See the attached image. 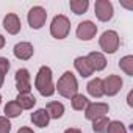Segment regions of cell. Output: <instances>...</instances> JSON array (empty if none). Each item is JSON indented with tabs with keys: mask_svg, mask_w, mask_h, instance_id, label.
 Segmentation results:
<instances>
[{
	"mask_svg": "<svg viewBox=\"0 0 133 133\" xmlns=\"http://www.w3.org/2000/svg\"><path fill=\"white\" fill-rule=\"evenodd\" d=\"M10 59L8 58H3V56H0V88H2L3 82H5V75L8 74L10 71Z\"/></svg>",
	"mask_w": 133,
	"mask_h": 133,
	"instance_id": "cell-24",
	"label": "cell"
},
{
	"mask_svg": "<svg viewBox=\"0 0 133 133\" xmlns=\"http://www.w3.org/2000/svg\"><path fill=\"white\" fill-rule=\"evenodd\" d=\"M69 6H71L72 13H75L77 16H80V14L86 13V10L89 6V2H88V0H71Z\"/></svg>",
	"mask_w": 133,
	"mask_h": 133,
	"instance_id": "cell-19",
	"label": "cell"
},
{
	"mask_svg": "<svg viewBox=\"0 0 133 133\" xmlns=\"http://www.w3.org/2000/svg\"><path fill=\"white\" fill-rule=\"evenodd\" d=\"M86 89H88V94L89 96H92V97H96V99H99V97H102L103 96V88H102V80L100 78H92L88 85H86Z\"/></svg>",
	"mask_w": 133,
	"mask_h": 133,
	"instance_id": "cell-16",
	"label": "cell"
},
{
	"mask_svg": "<svg viewBox=\"0 0 133 133\" xmlns=\"http://www.w3.org/2000/svg\"><path fill=\"white\" fill-rule=\"evenodd\" d=\"M71 103H72V108H74L75 111H82V110H85V108L88 107L89 100H88L83 94H75V96L71 99Z\"/></svg>",
	"mask_w": 133,
	"mask_h": 133,
	"instance_id": "cell-20",
	"label": "cell"
},
{
	"mask_svg": "<svg viewBox=\"0 0 133 133\" xmlns=\"http://www.w3.org/2000/svg\"><path fill=\"white\" fill-rule=\"evenodd\" d=\"M0 103H2V96H0Z\"/></svg>",
	"mask_w": 133,
	"mask_h": 133,
	"instance_id": "cell-31",
	"label": "cell"
},
{
	"mask_svg": "<svg viewBox=\"0 0 133 133\" xmlns=\"http://www.w3.org/2000/svg\"><path fill=\"white\" fill-rule=\"evenodd\" d=\"M94 13H96V16H97L99 21L107 22L114 14L113 3L110 2V0H97V2L94 3Z\"/></svg>",
	"mask_w": 133,
	"mask_h": 133,
	"instance_id": "cell-6",
	"label": "cell"
},
{
	"mask_svg": "<svg viewBox=\"0 0 133 133\" xmlns=\"http://www.w3.org/2000/svg\"><path fill=\"white\" fill-rule=\"evenodd\" d=\"M13 53H14V56H16L17 59L27 61V59H30V58L33 56L35 49H33V45H31L30 42H19V44L14 45Z\"/></svg>",
	"mask_w": 133,
	"mask_h": 133,
	"instance_id": "cell-11",
	"label": "cell"
},
{
	"mask_svg": "<svg viewBox=\"0 0 133 133\" xmlns=\"http://www.w3.org/2000/svg\"><path fill=\"white\" fill-rule=\"evenodd\" d=\"M22 114V108L16 103V100L8 102L5 105V117H19Z\"/></svg>",
	"mask_w": 133,
	"mask_h": 133,
	"instance_id": "cell-21",
	"label": "cell"
},
{
	"mask_svg": "<svg viewBox=\"0 0 133 133\" xmlns=\"http://www.w3.org/2000/svg\"><path fill=\"white\" fill-rule=\"evenodd\" d=\"M58 89V94L66 97V99H72L75 94H78V83H77V78L75 75L71 72V71H66L61 78L58 80V85L55 88V91Z\"/></svg>",
	"mask_w": 133,
	"mask_h": 133,
	"instance_id": "cell-2",
	"label": "cell"
},
{
	"mask_svg": "<svg viewBox=\"0 0 133 133\" xmlns=\"http://www.w3.org/2000/svg\"><path fill=\"white\" fill-rule=\"evenodd\" d=\"M89 66H91V69L99 72V71H103L105 69V66H107V59L105 56L100 53V52H91L88 56H86Z\"/></svg>",
	"mask_w": 133,
	"mask_h": 133,
	"instance_id": "cell-13",
	"label": "cell"
},
{
	"mask_svg": "<svg viewBox=\"0 0 133 133\" xmlns=\"http://www.w3.org/2000/svg\"><path fill=\"white\" fill-rule=\"evenodd\" d=\"M119 68L130 77H133V56L131 55H127L124 58H121L119 61Z\"/></svg>",
	"mask_w": 133,
	"mask_h": 133,
	"instance_id": "cell-22",
	"label": "cell"
},
{
	"mask_svg": "<svg viewBox=\"0 0 133 133\" xmlns=\"http://www.w3.org/2000/svg\"><path fill=\"white\" fill-rule=\"evenodd\" d=\"M27 21H28V25H30L33 30H39V28H42V25H44L45 21H47V11H45L42 6H33V8L28 11Z\"/></svg>",
	"mask_w": 133,
	"mask_h": 133,
	"instance_id": "cell-5",
	"label": "cell"
},
{
	"mask_svg": "<svg viewBox=\"0 0 133 133\" xmlns=\"http://www.w3.org/2000/svg\"><path fill=\"white\" fill-rule=\"evenodd\" d=\"M119 44H121V39H119V35L114 30L103 31L102 36L99 38V45L105 53H114L119 49Z\"/></svg>",
	"mask_w": 133,
	"mask_h": 133,
	"instance_id": "cell-4",
	"label": "cell"
},
{
	"mask_svg": "<svg viewBox=\"0 0 133 133\" xmlns=\"http://www.w3.org/2000/svg\"><path fill=\"white\" fill-rule=\"evenodd\" d=\"M3 45H5V38L0 35V49H3Z\"/></svg>",
	"mask_w": 133,
	"mask_h": 133,
	"instance_id": "cell-30",
	"label": "cell"
},
{
	"mask_svg": "<svg viewBox=\"0 0 133 133\" xmlns=\"http://www.w3.org/2000/svg\"><path fill=\"white\" fill-rule=\"evenodd\" d=\"M64 133H82L80 128H68V130H64Z\"/></svg>",
	"mask_w": 133,
	"mask_h": 133,
	"instance_id": "cell-28",
	"label": "cell"
},
{
	"mask_svg": "<svg viewBox=\"0 0 133 133\" xmlns=\"http://www.w3.org/2000/svg\"><path fill=\"white\" fill-rule=\"evenodd\" d=\"M45 111L49 113L50 119H59L64 114V105L59 102H49L45 107Z\"/></svg>",
	"mask_w": 133,
	"mask_h": 133,
	"instance_id": "cell-17",
	"label": "cell"
},
{
	"mask_svg": "<svg viewBox=\"0 0 133 133\" xmlns=\"http://www.w3.org/2000/svg\"><path fill=\"white\" fill-rule=\"evenodd\" d=\"M74 66H75L77 72H78L82 77H89V75H92V72H94V71L91 69V66H89L86 56H77V58L74 59Z\"/></svg>",
	"mask_w": 133,
	"mask_h": 133,
	"instance_id": "cell-15",
	"label": "cell"
},
{
	"mask_svg": "<svg viewBox=\"0 0 133 133\" xmlns=\"http://www.w3.org/2000/svg\"><path fill=\"white\" fill-rule=\"evenodd\" d=\"M16 103L22 108V110H31L36 105V99L31 94H19L16 97Z\"/></svg>",
	"mask_w": 133,
	"mask_h": 133,
	"instance_id": "cell-18",
	"label": "cell"
},
{
	"mask_svg": "<svg viewBox=\"0 0 133 133\" xmlns=\"http://www.w3.org/2000/svg\"><path fill=\"white\" fill-rule=\"evenodd\" d=\"M102 88H103V94H107L110 97L111 96H116L121 91V88H122V78L119 75L111 74L105 80H102Z\"/></svg>",
	"mask_w": 133,
	"mask_h": 133,
	"instance_id": "cell-9",
	"label": "cell"
},
{
	"mask_svg": "<svg viewBox=\"0 0 133 133\" xmlns=\"http://www.w3.org/2000/svg\"><path fill=\"white\" fill-rule=\"evenodd\" d=\"M108 124H110V119H108L107 116H103V117H97V119L92 121V130H94L96 133H105Z\"/></svg>",
	"mask_w": 133,
	"mask_h": 133,
	"instance_id": "cell-23",
	"label": "cell"
},
{
	"mask_svg": "<svg viewBox=\"0 0 133 133\" xmlns=\"http://www.w3.org/2000/svg\"><path fill=\"white\" fill-rule=\"evenodd\" d=\"M131 99H133V92L130 91V92H128V97H127V103H128L130 107H133V100H131Z\"/></svg>",
	"mask_w": 133,
	"mask_h": 133,
	"instance_id": "cell-29",
	"label": "cell"
},
{
	"mask_svg": "<svg viewBox=\"0 0 133 133\" xmlns=\"http://www.w3.org/2000/svg\"><path fill=\"white\" fill-rule=\"evenodd\" d=\"M17 133H35L30 127H21L19 130H17Z\"/></svg>",
	"mask_w": 133,
	"mask_h": 133,
	"instance_id": "cell-27",
	"label": "cell"
},
{
	"mask_svg": "<svg viewBox=\"0 0 133 133\" xmlns=\"http://www.w3.org/2000/svg\"><path fill=\"white\" fill-rule=\"evenodd\" d=\"M97 33V25L91 21H83L77 27V38L82 41H91Z\"/></svg>",
	"mask_w": 133,
	"mask_h": 133,
	"instance_id": "cell-10",
	"label": "cell"
},
{
	"mask_svg": "<svg viewBox=\"0 0 133 133\" xmlns=\"http://www.w3.org/2000/svg\"><path fill=\"white\" fill-rule=\"evenodd\" d=\"M110 111L108 103L103 102H94V103H88V107L85 108V117L89 121H94L97 117H103L107 116V113Z\"/></svg>",
	"mask_w": 133,
	"mask_h": 133,
	"instance_id": "cell-8",
	"label": "cell"
},
{
	"mask_svg": "<svg viewBox=\"0 0 133 133\" xmlns=\"http://www.w3.org/2000/svg\"><path fill=\"white\" fill-rule=\"evenodd\" d=\"M71 31V21L63 16V14H58L53 17L52 24H50V35L56 39H64L66 36L69 35Z\"/></svg>",
	"mask_w": 133,
	"mask_h": 133,
	"instance_id": "cell-3",
	"label": "cell"
},
{
	"mask_svg": "<svg viewBox=\"0 0 133 133\" xmlns=\"http://www.w3.org/2000/svg\"><path fill=\"white\" fill-rule=\"evenodd\" d=\"M11 131V122L8 117L0 116V133H10Z\"/></svg>",
	"mask_w": 133,
	"mask_h": 133,
	"instance_id": "cell-26",
	"label": "cell"
},
{
	"mask_svg": "<svg viewBox=\"0 0 133 133\" xmlns=\"http://www.w3.org/2000/svg\"><path fill=\"white\" fill-rule=\"evenodd\" d=\"M31 122H33L36 127H39V128L47 127L49 122H50V116H49V113L45 111V108H39V110H36L35 113H31Z\"/></svg>",
	"mask_w": 133,
	"mask_h": 133,
	"instance_id": "cell-14",
	"label": "cell"
},
{
	"mask_svg": "<svg viewBox=\"0 0 133 133\" xmlns=\"http://www.w3.org/2000/svg\"><path fill=\"white\" fill-rule=\"evenodd\" d=\"M107 131L108 133H127V128L121 121H110Z\"/></svg>",
	"mask_w": 133,
	"mask_h": 133,
	"instance_id": "cell-25",
	"label": "cell"
},
{
	"mask_svg": "<svg viewBox=\"0 0 133 133\" xmlns=\"http://www.w3.org/2000/svg\"><path fill=\"white\" fill-rule=\"evenodd\" d=\"M21 19L17 17V14L10 13L3 17V28L10 33V35H17L21 31Z\"/></svg>",
	"mask_w": 133,
	"mask_h": 133,
	"instance_id": "cell-12",
	"label": "cell"
},
{
	"mask_svg": "<svg viewBox=\"0 0 133 133\" xmlns=\"http://www.w3.org/2000/svg\"><path fill=\"white\" fill-rule=\"evenodd\" d=\"M14 80H16V88L19 91V94H30L31 92V82H30V72L27 69H17L16 71V75H14Z\"/></svg>",
	"mask_w": 133,
	"mask_h": 133,
	"instance_id": "cell-7",
	"label": "cell"
},
{
	"mask_svg": "<svg viewBox=\"0 0 133 133\" xmlns=\"http://www.w3.org/2000/svg\"><path fill=\"white\" fill-rule=\"evenodd\" d=\"M35 86L39 91V94L44 96V97H50V96L55 94V85H53V80H52V69L49 66H42L38 71Z\"/></svg>",
	"mask_w": 133,
	"mask_h": 133,
	"instance_id": "cell-1",
	"label": "cell"
}]
</instances>
